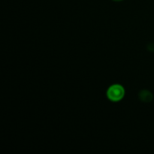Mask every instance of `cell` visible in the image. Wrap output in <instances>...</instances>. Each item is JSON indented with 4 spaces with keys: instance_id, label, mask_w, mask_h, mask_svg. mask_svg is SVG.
I'll use <instances>...</instances> for the list:
<instances>
[{
    "instance_id": "obj_4",
    "label": "cell",
    "mask_w": 154,
    "mask_h": 154,
    "mask_svg": "<svg viewBox=\"0 0 154 154\" xmlns=\"http://www.w3.org/2000/svg\"><path fill=\"white\" fill-rule=\"evenodd\" d=\"M113 1H114V2H122V1H123V0H113Z\"/></svg>"
},
{
    "instance_id": "obj_2",
    "label": "cell",
    "mask_w": 154,
    "mask_h": 154,
    "mask_svg": "<svg viewBox=\"0 0 154 154\" xmlns=\"http://www.w3.org/2000/svg\"><path fill=\"white\" fill-rule=\"evenodd\" d=\"M138 98L143 102L148 103L150 102L153 99V93L147 90H142L138 93Z\"/></svg>"
},
{
    "instance_id": "obj_1",
    "label": "cell",
    "mask_w": 154,
    "mask_h": 154,
    "mask_svg": "<svg viewBox=\"0 0 154 154\" xmlns=\"http://www.w3.org/2000/svg\"><path fill=\"white\" fill-rule=\"evenodd\" d=\"M125 90L123 86L120 84H114L107 90V96L111 102H117L122 100L124 97Z\"/></svg>"
},
{
    "instance_id": "obj_3",
    "label": "cell",
    "mask_w": 154,
    "mask_h": 154,
    "mask_svg": "<svg viewBox=\"0 0 154 154\" xmlns=\"http://www.w3.org/2000/svg\"><path fill=\"white\" fill-rule=\"evenodd\" d=\"M147 48L149 51L154 53V43L148 44L147 46Z\"/></svg>"
}]
</instances>
